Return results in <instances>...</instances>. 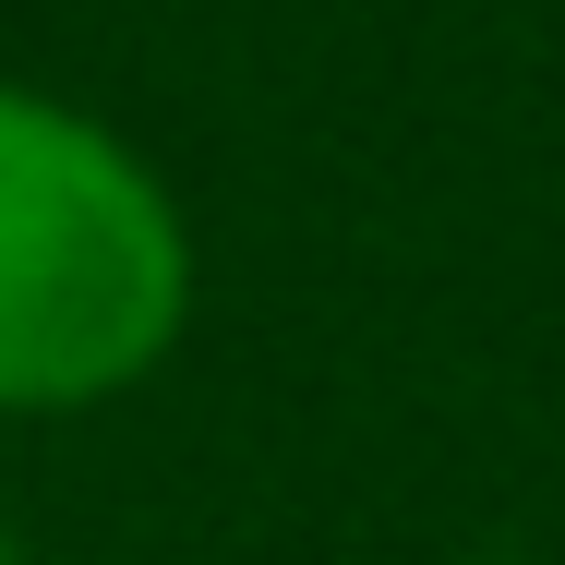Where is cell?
Here are the masks:
<instances>
[{
    "label": "cell",
    "mask_w": 565,
    "mask_h": 565,
    "mask_svg": "<svg viewBox=\"0 0 565 565\" xmlns=\"http://www.w3.org/2000/svg\"><path fill=\"white\" fill-rule=\"evenodd\" d=\"M193 253L97 120L0 85V409H85L181 338Z\"/></svg>",
    "instance_id": "cell-1"
},
{
    "label": "cell",
    "mask_w": 565,
    "mask_h": 565,
    "mask_svg": "<svg viewBox=\"0 0 565 565\" xmlns=\"http://www.w3.org/2000/svg\"><path fill=\"white\" fill-rule=\"evenodd\" d=\"M0 565H24V554H12V542H0Z\"/></svg>",
    "instance_id": "cell-2"
}]
</instances>
